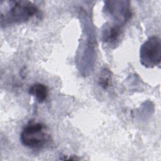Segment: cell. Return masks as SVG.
I'll return each instance as SVG.
<instances>
[{
  "label": "cell",
  "instance_id": "1",
  "mask_svg": "<svg viewBox=\"0 0 161 161\" xmlns=\"http://www.w3.org/2000/svg\"><path fill=\"white\" fill-rule=\"evenodd\" d=\"M10 8L4 13L1 14V27L28 21L38 13L35 4L28 1H10Z\"/></svg>",
  "mask_w": 161,
  "mask_h": 161
},
{
  "label": "cell",
  "instance_id": "2",
  "mask_svg": "<svg viewBox=\"0 0 161 161\" xmlns=\"http://www.w3.org/2000/svg\"><path fill=\"white\" fill-rule=\"evenodd\" d=\"M20 140L25 147L38 150L44 148L50 142V136L45 125L41 122L31 121L23 129Z\"/></svg>",
  "mask_w": 161,
  "mask_h": 161
},
{
  "label": "cell",
  "instance_id": "3",
  "mask_svg": "<svg viewBox=\"0 0 161 161\" xmlns=\"http://www.w3.org/2000/svg\"><path fill=\"white\" fill-rule=\"evenodd\" d=\"M140 60L142 65L152 68L158 65L161 60V40L158 36L148 38L141 46Z\"/></svg>",
  "mask_w": 161,
  "mask_h": 161
},
{
  "label": "cell",
  "instance_id": "4",
  "mask_svg": "<svg viewBox=\"0 0 161 161\" xmlns=\"http://www.w3.org/2000/svg\"><path fill=\"white\" fill-rule=\"evenodd\" d=\"M104 11L109 15L114 24L123 26L131 16L130 2L128 1H106Z\"/></svg>",
  "mask_w": 161,
  "mask_h": 161
},
{
  "label": "cell",
  "instance_id": "5",
  "mask_svg": "<svg viewBox=\"0 0 161 161\" xmlns=\"http://www.w3.org/2000/svg\"><path fill=\"white\" fill-rule=\"evenodd\" d=\"M122 26L116 24L106 25L102 32V40L110 45H116L119 41L123 31Z\"/></svg>",
  "mask_w": 161,
  "mask_h": 161
},
{
  "label": "cell",
  "instance_id": "6",
  "mask_svg": "<svg viewBox=\"0 0 161 161\" xmlns=\"http://www.w3.org/2000/svg\"><path fill=\"white\" fill-rule=\"evenodd\" d=\"M28 92L30 94L34 96L39 103H43L48 97V87L43 84L35 83L30 87Z\"/></svg>",
  "mask_w": 161,
  "mask_h": 161
},
{
  "label": "cell",
  "instance_id": "7",
  "mask_svg": "<svg viewBox=\"0 0 161 161\" xmlns=\"http://www.w3.org/2000/svg\"><path fill=\"white\" fill-rule=\"evenodd\" d=\"M111 82V73L109 69L104 68L101 72L98 79V83L104 89H107L110 86Z\"/></svg>",
  "mask_w": 161,
  "mask_h": 161
}]
</instances>
